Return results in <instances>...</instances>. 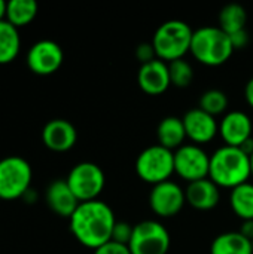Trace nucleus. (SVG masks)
Here are the masks:
<instances>
[{"label":"nucleus","instance_id":"obj_5","mask_svg":"<svg viewBox=\"0 0 253 254\" xmlns=\"http://www.w3.org/2000/svg\"><path fill=\"white\" fill-rule=\"evenodd\" d=\"M33 170L27 159L21 156H6L0 159V199L15 201L24 196L31 188Z\"/></svg>","mask_w":253,"mask_h":254},{"label":"nucleus","instance_id":"obj_8","mask_svg":"<svg viewBox=\"0 0 253 254\" xmlns=\"http://www.w3.org/2000/svg\"><path fill=\"white\" fill-rule=\"evenodd\" d=\"M170 234L157 220H143L133 228L128 243L131 254H167L170 250Z\"/></svg>","mask_w":253,"mask_h":254},{"label":"nucleus","instance_id":"obj_25","mask_svg":"<svg viewBox=\"0 0 253 254\" xmlns=\"http://www.w3.org/2000/svg\"><path fill=\"white\" fill-rule=\"evenodd\" d=\"M170 82L176 88H188L194 79V70L186 60H176L169 63Z\"/></svg>","mask_w":253,"mask_h":254},{"label":"nucleus","instance_id":"obj_26","mask_svg":"<svg viewBox=\"0 0 253 254\" xmlns=\"http://www.w3.org/2000/svg\"><path fill=\"white\" fill-rule=\"evenodd\" d=\"M133 228L134 226H131L127 222H116L115 228H113V232H112V241H115L118 244L128 246V243L131 240V235H133Z\"/></svg>","mask_w":253,"mask_h":254},{"label":"nucleus","instance_id":"obj_21","mask_svg":"<svg viewBox=\"0 0 253 254\" xmlns=\"http://www.w3.org/2000/svg\"><path fill=\"white\" fill-rule=\"evenodd\" d=\"M37 10L39 6L34 0H10L6 7V21L19 30L34 21Z\"/></svg>","mask_w":253,"mask_h":254},{"label":"nucleus","instance_id":"obj_32","mask_svg":"<svg viewBox=\"0 0 253 254\" xmlns=\"http://www.w3.org/2000/svg\"><path fill=\"white\" fill-rule=\"evenodd\" d=\"M21 199H24L27 204H34V202L37 201V193H36V190H34V189H31V188H30V189L24 193V196H22Z\"/></svg>","mask_w":253,"mask_h":254},{"label":"nucleus","instance_id":"obj_4","mask_svg":"<svg viewBox=\"0 0 253 254\" xmlns=\"http://www.w3.org/2000/svg\"><path fill=\"white\" fill-rule=\"evenodd\" d=\"M192 34V28L185 21L170 19L163 22L152 39L157 58L164 63L182 60L185 54L191 51Z\"/></svg>","mask_w":253,"mask_h":254},{"label":"nucleus","instance_id":"obj_23","mask_svg":"<svg viewBox=\"0 0 253 254\" xmlns=\"http://www.w3.org/2000/svg\"><path fill=\"white\" fill-rule=\"evenodd\" d=\"M248 13L246 9L239 3H228L219 12V28L228 36L246 28Z\"/></svg>","mask_w":253,"mask_h":254},{"label":"nucleus","instance_id":"obj_3","mask_svg":"<svg viewBox=\"0 0 253 254\" xmlns=\"http://www.w3.org/2000/svg\"><path fill=\"white\" fill-rule=\"evenodd\" d=\"M189 52L198 63L209 67H218L231 58L234 48L230 36L224 30L207 25L194 31Z\"/></svg>","mask_w":253,"mask_h":254},{"label":"nucleus","instance_id":"obj_30","mask_svg":"<svg viewBox=\"0 0 253 254\" xmlns=\"http://www.w3.org/2000/svg\"><path fill=\"white\" fill-rule=\"evenodd\" d=\"M239 232L249 241H253V220H243V225Z\"/></svg>","mask_w":253,"mask_h":254},{"label":"nucleus","instance_id":"obj_19","mask_svg":"<svg viewBox=\"0 0 253 254\" xmlns=\"http://www.w3.org/2000/svg\"><path fill=\"white\" fill-rule=\"evenodd\" d=\"M210 254H253L252 241L240 232H225L213 240Z\"/></svg>","mask_w":253,"mask_h":254},{"label":"nucleus","instance_id":"obj_11","mask_svg":"<svg viewBox=\"0 0 253 254\" xmlns=\"http://www.w3.org/2000/svg\"><path fill=\"white\" fill-rule=\"evenodd\" d=\"M185 204V190L170 180L155 185L149 195L151 210L160 217H174L182 211Z\"/></svg>","mask_w":253,"mask_h":254},{"label":"nucleus","instance_id":"obj_7","mask_svg":"<svg viewBox=\"0 0 253 254\" xmlns=\"http://www.w3.org/2000/svg\"><path fill=\"white\" fill-rule=\"evenodd\" d=\"M66 182L79 202H89L95 201L103 192L106 177L97 164L81 162L70 170Z\"/></svg>","mask_w":253,"mask_h":254},{"label":"nucleus","instance_id":"obj_28","mask_svg":"<svg viewBox=\"0 0 253 254\" xmlns=\"http://www.w3.org/2000/svg\"><path fill=\"white\" fill-rule=\"evenodd\" d=\"M94 254H131V252H130L128 246L118 244L115 241H109L104 246L94 250Z\"/></svg>","mask_w":253,"mask_h":254},{"label":"nucleus","instance_id":"obj_10","mask_svg":"<svg viewBox=\"0 0 253 254\" xmlns=\"http://www.w3.org/2000/svg\"><path fill=\"white\" fill-rule=\"evenodd\" d=\"M64 61V52L61 46L49 39L36 42L27 52V67L37 76H49L58 71Z\"/></svg>","mask_w":253,"mask_h":254},{"label":"nucleus","instance_id":"obj_14","mask_svg":"<svg viewBox=\"0 0 253 254\" xmlns=\"http://www.w3.org/2000/svg\"><path fill=\"white\" fill-rule=\"evenodd\" d=\"M42 141L52 152H67L78 141L75 125L66 119H52L42 129Z\"/></svg>","mask_w":253,"mask_h":254},{"label":"nucleus","instance_id":"obj_18","mask_svg":"<svg viewBox=\"0 0 253 254\" xmlns=\"http://www.w3.org/2000/svg\"><path fill=\"white\" fill-rule=\"evenodd\" d=\"M157 138L158 144L173 150L183 146V141L186 138V131L183 127V121L177 116H167L164 118L157 128Z\"/></svg>","mask_w":253,"mask_h":254},{"label":"nucleus","instance_id":"obj_20","mask_svg":"<svg viewBox=\"0 0 253 254\" xmlns=\"http://www.w3.org/2000/svg\"><path fill=\"white\" fill-rule=\"evenodd\" d=\"M21 49L19 30L6 19L0 21V65L12 63Z\"/></svg>","mask_w":253,"mask_h":254},{"label":"nucleus","instance_id":"obj_29","mask_svg":"<svg viewBox=\"0 0 253 254\" xmlns=\"http://www.w3.org/2000/svg\"><path fill=\"white\" fill-rule=\"evenodd\" d=\"M230 40H231V45H233V48H234V51H236V49H243V48H246V46L249 45L251 37H249L248 30L245 28V30H240V31H237V33H234V34H230Z\"/></svg>","mask_w":253,"mask_h":254},{"label":"nucleus","instance_id":"obj_22","mask_svg":"<svg viewBox=\"0 0 253 254\" xmlns=\"http://www.w3.org/2000/svg\"><path fill=\"white\" fill-rule=\"evenodd\" d=\"M230 204L237 217L242 220H253V185L245 183L231 190Z\"/></svg>","mask_w":253,"mask_h":254},{"label":"nucleus","instance_id":"obj_35","mask_svg":"<svg viewBox=\"0 0 253 254\" xmlns=\"http://www.w3.org/2000/svg\"><path fill=\"white\" fill-rule=\"evenodd\" d=\"M252 249H253V241H252Z\"/></svg>","mask_w":253,"mask_h":254},{"label":"nucleus","instance_id":"obj_33","mask_svg":"<svg viewBox=\"0 0 253 254\" xmlns=\"http://www.w3.org/2000/svg\"><path fill=\"white\" fill-rule=\"evenodd\" d=\"M6 7H7V3L0 0V21L6 19Z\"/></svg>","mask_w":253,"mask_h":254},{"label":"nucleus","instance_id":"obj_13","mask_svg":"<svg viewBox=\"0 0 253 254\" xmlns=\"http://www.w3.org/2000/svg\"><path fill=\"white\" fill-rule=\"evenodd\" d=\"M252 121L245 112H230L219 124V134L225 141V146L242 147L252 138Z\"/></svg>","mask_w":253,"mask_h":254},{"label":"nucleus","instance_id":"obj_9","mask_svg":"<svg viewBox=\"0 0 253 254\" xmlns=\"http://www.w3.org/2000/svg\"><path fill=\"white\" fill-rule=\"evenodd\" d=\"M210 156L197 144H183L174 152V173L188 183L209 177Z\"/></svg>","mask_w":253,"mask_h":254},{"label":"nucleus","instance_id":"obj_31","mask_svg":"<svg viewBox=\"0 0 253 254\" xmlns=\"http://www.w3.org/2000/svg\"><path fill=\"white\" fill-rule=\"evenodd\" d=\"M245 97H246V101L248 104L253 109V77L246 83V88H245Z\"/></svg>","mask_w":253,"mask_h":254},{"label":"nucleus","instance_id":"obj_12","mask_svg":"<svg viewBox=\"0 0 253 254\" xmlns=\"http://www.w3.org/2000/svg\"><path fill=\"white\" fill-rule=\"evenodd\" d=\"M182 121L186 131V138L192 140L197 146L212 141L219 132V125L216 119L198 107L188 110Z\"/></svg>","mask_w":253,"mask_h":254},{"label":"nucleus","instance_id":"obj_24","mask_svg":"<svg viewBox=\"0 0 253 254\" xmlns=\"http://www.w3.org/2000/svg\"><path fill=\"white\" fill-rule=\"evenodd\" d=\"M198 109L216 118L228 109V97L221 89H209L200 97Z\"/></svg>","mask_w":253,"mask_h":254},{"label":"nucleus","instance_id":"obj_16","mask_svg":"<svg viewBox=\"0 0 253 254\" xmlns=\"http://www.w3.org/2000/svg\"><path fill=\"white\" fill-rule=\"evenodd\" d=\"M45 199L48 207L60 217L70 219L72 214L76 211L79 207L78 198L73 195L72 189L69 188L66 180H55L52 182L46 192H45Z\"/></svg>","mask_w":253,"mask_h":254},{"label":"nucleus","instance_id":"obj_17","mask_svg":"<svg viewBox=\"0 0 253 254\" xmlns=\"http://www.w3.org/2000/svg\"><path fill=\"white\" fill-rule=\"evenodd\" d=\"M185 198L192 208L200 211H209L219 204L221 193L219 188L207 177L188 183V188L185 189Z\"/></svg>","mask_w":253,"mask_h":254},{"label":"nucleus","instance_id":"obj_34","mask_svg":"<svg viewBox=\"0 0 253 254\" xmlns=\"http://www.w3.org/2000/svg\"><path fill=\"white\" fill-rule=\"evenodd\" d=\"M251 164H252V177H253V153H252V156H251Z\"/></svg>","mask_w":253,"mask_h":254},{"label":"nucleus","instance_id":"obj_2","mask_svg":"<svg viewBox=\"0 0 253 254\" xmlns=\"http://www.w3.org/2000/svg\"><path fill=\"white\" fill-rule=\"evenodd\" d=\"M252 177L251 156L240 147L222 146L210 156L209 179L218 188L236 189Z\"/></svg>","mask_w":253,"mask_h":254},{"label":"nucleus","instance_id":"obj_27","mask_svg":"<svg viewBox=\"0 0 253 254\" xmlns=\"http://www.w3.org/2000/svg\"><path fill=\"white\" fill-rule=\"evenodd\" d=\"M136 57H137V60H139L142 64H148V63H151V61H154V60H158L152 42H151V43H140V45L136 48Z\"/></svg>","mask_w":253,"mask_h":254},{"label":"nucleus","instance_id":"obj_6","mask_svg":"<svg viewBox=\"0 0 253 254\" xmlns=\"http://www.w3.org/2000/svg\"><path fill=\"white\" fill-rule=\"evenodd\" d=\"M136 173L140 180L154 186L169 182L174 173V152L160 144L146 147L136 159Z\"/></svg>","mask_w":253,"mask_h":254},{"label":"nucleus","instance_id":"obj_15","mask_svg":"<svg viewBox=\"0 0 253 254\" xmlns=\"http://www.w3.org/2000/svg\"><path fill=\"white\" fill-rule=\"evenodd\" d=\"M137 83L140 89L148 95L164 94L171 85L169 64L161 60H154L148 64H142L137 73Z\"/></svg>","mask_w":253,"mask_h":254},{"label":"nucleus","instance_id":"obj_1","mask_svg":"<svg viewBox=\"0 0 253 254\" xmlns=\"http://www.w3.org/2000/svg\"><path fill=\"white\" fill-rule=\"evenodd\" d=\"M69 220L73 237L84 247L97 250L112 241L116 219L112 208L100 199L81 202Z\"/></svg>","mask_w":253,"mask_h":254}]
</instances>
